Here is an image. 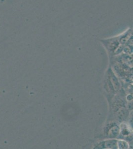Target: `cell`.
<instances>
[{"label":"cell","instance_id":"6da1fadb","mask_svg":"<svg viewBox=\"0 0 133 149\" xmlns=\"http://www.w3.org/2000/svg\"><path fill=\"white\" fill-rule=\"evenodd\" d=\"M5 0H0V2H3V1H5Z\"/></svg>","mask_w":133,"mask_h":149}]
</instances>
